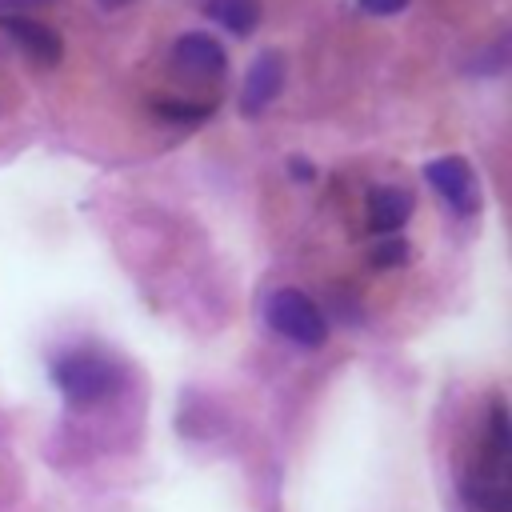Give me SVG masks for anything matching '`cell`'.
Masks as SVG:
<instances>
[{"label": "cell", "mask_w": 512, "mask_h": 512, "mask_svg": "<svg viewBox=\"0 0 512 512\" xmlns=\"http://www.w3.org/2000/svg\"><path fill=\"white\" fill-rule=\"evenodd\" d=\"M508 452H512V436H508V412H504V400H492L484 448H480V456L468 464L464 484H460L468 512H512Z\"/></svg>", "instance_id": "cell-1"}, {"label": "cell", "mask_w": 512, "mask_h": 512, "mask_svg": "<svg viewBox=\"0 0 512 512\" xmlns=\"http://www.w3.org/2000/svg\"><path fill=\"white\" fill-rule=\"evenodd\" d=\"M52 384L68 404L92 408L124 388V368L96 348H72L60 360H52Z\"/></svg>", "instance_id": "cell-2"}, {"label": "cell", "mask_w": 512, "mask_h": 512, "mask_svg": "<svg viewBox=\"0 0 512 512\" xmlns=\"http://www.w3.org/2000/svg\"><path fill=\"white\" fill-rule=\"evenodd\" d=\"M264 320L272 332H280L284 340H292L300 348H320L328 340V316L300 288H276L264 304Z\"/></svg>", "instance_id": "cell-3"}, {"label": "cell", "mask_w": 512, "mask_h": 512, "mask_svg": "<svg viewBox=\"0 0 512 512\" xmlns=\"http://www.w3.org/2000/svg\"><path fill=\"white\" fill-rule=\"evenodd\" d=\"M424 180L440 192V200L456 212V216H476L480 212V184L468 168V160L460 156H440L424 168Z\"/></svg>", "instance_id": "cell-4"}, {"label": "cell", "mask_w": 512, "mask_h": 512, "mask_svg": "<svg viewBox=\"0 0 512 512\" xmlns=\"http://www.w3.org/2000/svg\"><path fill=\"white\" fill-rule=\"evenodd\" d=\"M280 88H284V52L264 48V52L252 60L248 76H244L240 112H244V116H260V112L280 96Z\"/></svg>", "instance_id": "cell-5"}, {"label": "cell", "mask_w": 512, "mask_h": 512, "mask_svg": "<svg viewBox=\"0 0 512 512\" xmlns=\"http://www.w3.org/2000/svg\"><path fill=\"white\" fill-rule=\"evenodd\" d=\"M172 64H176L184 76H192V80H216V76H224L228 56H224V48H220L212 36H204V32H184V36L172 44Z\"/></svg>", "instance_id": "cell-6"}, {"label": "cell", "mask_w": 512, "mask_h": 512, "mask_svg": "<svg viewBox=\"0 0 512 512\" xmlns=\"http://www.w3.org/2000/svg\"><path fill=\"white\" fill-rule=\"evenodd\" d=\"M0 28H4L8 40L20 44L32 60H40V64H56V60H60V36H56L48 24H40V20H32V16H0Z\"/></svg>", "instance_id": "cell-7"}, {"label": "cell", "mask_w": 512, "mask_h": 512, "mask_svg": "<svg viewBox=\"0 0 512 512\" xmlns=\"http://www.w3.org/2000/svg\"><path fill=\"white\" fill-rule=\"evenodd\" d=\"M412 216V196L404 188H372L368 192V224L380 236H396Z\"/></svg>", "instance_id": "cell-8"}, {"label": "cell", "mask_w": 512, "mask_h": 512, "mask_svg": "<svg viewBox=\"0 0 512 512\" xmlns=\"http://www.w3.org/2000/svg\"><path fill=\"white\" fill-rule=\"evenodd\" d=\"M208 16L232 36H248L260 20V0H208Z\"/></svg>", "instance_id": "cell-9"}, {"label": "cell", "mask_w": 512, "mask_h": 512, "mask_svg": "<svg viewBox=\"0 0 512 512\" xmlns=\"http://www.w3.org/2000/svg\"><path fill=\"white\" fill-rule=\"evenodd\" d=\"M156 112L180 124H200L212 116V104H180V100H156Z\"/></svg>", "instance_id": "cell-10"}, {"label": "cell", "mask_w": 512, "mask_h": 512, "mask_svg": "<svg viewBox=\"0 0 512 512\" xmlns=\"http://www.w3.org/2000/svg\"><path fill=\"white\" fill-rule=\"evenodd\" d=\"M408 260V244L400 240V236H384L376 248H372V264L376 268H396V264H404Z\"/></svg>", "instance_id": "cell-11"}, {"label": "cell", "mask_w": 512, "mask_h": 512, "mask_svg": "<svg viewBox=\"0 0 512 512\" xmlns=\"http://www.w3.org/2000/svg\"><path fill=\"white\" fill-rule=\"evenodd\" d=\"M360 8L372 12V16H396V12L408 8V0H360Z\"/></svg>", "instance_id": "cell-12"}, {"label": "cell", "mask_w": 512, "mask_h": 512, "mask_svg": "<svg viewBox=\"0 0 512 512\" xmlns=\"http://www.w3.org/2000/svg\"><path fill=\"white\" fill-rule=\"evenodd\" d=\"M28 4H48V0H0V16H16V8H28Z\"/></svg>", "instance_id": "cell-13"}, {"label": "cell", "mask_w": 512, "mask_h": 512, "mask_svg": "<svg viewBox=\"0 0 512 512\" xmlns=\"http://www.w3.org/2000/svg\"><path fill=\"white\" fill-rule=\"evenodd\" d=\"M292 172H296L300 180H312V164H304V156H292Z\"/></svg>", "instance_id": "cell-14"}, {"label": "cell", "mask_w": 512, "mask_h": 512, "mask_svg": "<svg viewBox=\"0 0 512 512\" xmlns=\"http://www.w3.org/2000/svg\"><path fill=\"white\" fill-rule=\"evenodd\" d=\"M96 4H100V8H108V12H112V8H124V4H132V0H96Z\"/></svg>", "instance_id": "cell-15"}]
</instances>
